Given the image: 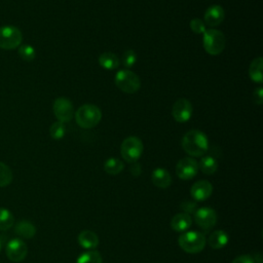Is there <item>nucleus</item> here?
Segmentation results:
<instances>
[{"label": "nucleus", "mask_w": 263, "mask_h": 263, "mask_svg": "<svg viewBox=\"0 0 263 263\" xmlns=\"http://www.w3.org/2000/svg\"><path fill=\"white\" fill-rule=\"evenodd\" d=\"M182 148L190 156H202L209 148V140L206 136L197 129L187 132L182 138Z\"/></svg>", "instance_id": "nucleus-1"}, {"label": "nucleus", "mask_w": 263, "mask_h": 263, "mask_svg": "<svg viewBox=\"0 0 263 263\" xmlns=\"http://www.w3.org/2000/svg\"><path fill=\"white\" fill-rule=\"evenodd\" d=\"M102 118L101 109L92 104H84L75 113V120L82 128L95 127Z\"/></svg>", "instance_id": "nucleus-2"}, {"label": "nucleus", "mask_w": 263, "mask_h": 263, "mask_svg": "<svg viewBox=\"0 0 263 263\" xmlns=\"http://www.w3.org/2000/svg\"><path fill=\"white\" fill-rule=\"evenodd\" d=\"M226 44L225 35L216 29L205 30L202 37V45L204 50L211 55L220 54Z\"/></svg>", "instance_id": "nucleus-3"}, {"label": "nucleus", "mask_w": 263, "mask_h": 263, "mask_svg": "<svg viewBox=\"0 0 263 263\" xmlns=\"http://www.w3.org/2000/svg\"><path fill=\"white\" fill-rule=\"evenodd\" d=\"M114 82L116 86L125 93H135L141 87L139 76L128 69L119 70L114 77Z\"/></svg>", "instance_id": "nucleus-4"}, {"label": "nucleus", "mask_w": 263, "mask_h": 263, "mask_svg": "<svg viewBox=\"0 0 263 263\" xmlns=\"http://www.w3.org/2000/svg\"><path fill=\"white\" fill-rule=\"evenodd\" d=\"M180 248L190 254L199 253L205 246V237L198 231H187L179 236Z\"/></svg>", "instance_id": "nucleus-5"}, {"label": "nucleus", "mask_w": 263, "mask_h": 263, "mask_svg": "<svg viewBox=\"0 0 263 263\" xmlns=\"http://www.w3.org/2000/svg\"><path fill=\"white\" fill-rule=\"evenodd\" d=\"M143 143L138 137H127L123 140L120 147V153L122 158L129 162H136L143 153Z\"/></svg>", "instance_id": "nucleus-6"}, {"label": "nucleus", "mask_w": 263, "mask_h": 263, "mask_svg": "<svg viewBox=\"0 0 263 263\" xmlns=\"http://www.w3.org/2000/svg\"><path fill=\"white\" fill-rule=\"evenodd\" d=\"M23 40V34L15 26H2L0 27V48L14 49L18 47Z\"/></svg>", "instance_id": "nucleus-7"}, {"label": "nucleus", "mask_w": 263, "mask_h": 263, "mask_svg": "<svg viewBox=\"0 0 263 263\" xmlns=\"http://www.w3.org/2000/svg\"><path fill=\"white\" fill-rule=\"evenodd\" d=\"M53 113L54 116L57 117L58 121H61L63 123L69 122L73 115H74V110H73V105L70 100L66 98H58L53 102Z\"/></svg>", "instance_id": "nucleus-8"}, {"label": "nucleus", "mask_w": 263, "mask_h": 263, "mask_svg": "<svg viewBox=\"0 0 263 263\" xmlns=\"http://www.w3.org/2000/svg\"><path fill=\"white\" fill-rule=\"evenodd\" d=\"M5 252H6V256L10 261L17 263L23 261L26 258L28 254V248L23 239L12 238L6 245Z\"/></svg>", "instance_id": "nucleus-9"}, {"label": "nucleus", "mask_w": 263, "mask_h": 263, "mask_svg": "<svg viewBox=\"0 0 263 263\" xmlns=\"http://www.w3.org/2000/svg\"><path fill=\"white\" fill-rule=\"evenodd\" d=\"M198 172V163L192 157H184L180 159L176 165L177 176L182 180H190L196 176Z\"/></svg>", "instance_id": "nucleus-10"}, {"label": "nucleus", "mask_w": 263, "mask_h": 263, "mask_svg": "<svg viewBox=\"0 0 263 263\" xmlns=\"http://www.w3.org/2000/svg\"><path fill=\"white\" fill-rule=\"evenodd\" d=\"M192 105L190 101L187 99H179L177 100L172 108V115L174 119L178 122H187L192 115Z\"/></svg>", "instance_id": "nucleus-11"}, {"label": "nucleus", "mask_w": 263, "mask_h": 263, "mask_svg": "<svg viewBox=\"0 0 263 263\" xmlns=\"http://www.w3.org/2000/svg\"><path fill=\"white\" fill-rule=\"evenodd\" d=\"M195 223L203 230H210L216 225L217 214L211 208H200L194 213Z\"/></svg>", "instance_id": "nucleus-12"}, {"label": "nucleus", "mask_w": 263, "mask_h": 263, "mask_svg": "<svg viewBox=\"0 0 263 263\" xmlns=\"http://www.w3.org/2000/svg\"><path fill=\"white\" fill-rule=\"evenodd\" d=\"M213 192V186L209 181L200 180L195 182L190 189L191 196L196 201H203L208 199Z\"/></svg>", "instance_id": "nucleus-13"}, {"label": "nucleus", "mask_w": 263, "mask_h": 263, "mask_svg": "<svg viewBox=\"0 0 263 263\" xmlns=\"http://www.w3.org/2000/svg\"><path fill=\"white\" fill-rule=\"evenodd\" d=\"M224 16V9L220 5H212L204 12L203 23L210 27H217L223 22Z\"/></svg>", "instance_id": "nucleus-14"}, {"label": "nucleus", "mask_w": 263, "mask_h": 263, "mask_svg": "<svg viewBox=\"0 0 263 263\" xmlns=\"http://www.w3.org/2000/svg\"><path fill=\"white\" fill-rule=\"evenodd\" d=\"M151 179H152V183L160 189H165V188L170 187V185L172 183V177H171L170 173L165 168H162V167L155 168L152 172Z\"/></svg>", "instance_id": "nucleus-15"}, {"label": "nucleus", "mask_w": 263, "mask_h": 263, "mask_svg": "<svg viewBox=\"0 0 263 263\" xmlns=\"http://www.w3.org/2000/svg\"><path fill=\"white\" fill-rule=\"evenodd\" d=\"M192 225V218L187 213H179L175 215L171 221V226L175 231L184 232Z\"/></svg>", "instance_id": "nucleus-16"}, {"label": "nucleus", "mask_w": 263, "mask_h": 263, "mask_svg": "<svg viewBox=\"0 0 263 263\" xmlns=\"http://www.w3.org/2000/svg\"><path fill=\"white\" fill-rule=\"evenodd\" d=\"M79 245L87 250H92L99 245L98 235L91 230H83L78 235Z\"/></svg>", "instance_id": "nucleus-17"}, {"label": "nucleus", "mask_w": 263, "mask_h": 263, "mask_svg": "<svg viewBox=\"0 0 263 263\" xmlns=\"http://www.w3.org/2000/svg\"><path fill=\"white\" fill-rule=\"evenodd\" d=\"M263 60L261 57L256 58L252 61L249 67V75L250 78L257 83H261L263 81Z\"/></svg>", "instance_id": "nucleus-18"}, {"label": "nucleus", "mask_w": 263, "mask_h": 263, "mask_svg": "<svg viewBox=\"0 0 263 263\" xmlns=\"http://www.w3.org/2000/svg\"><path fill=\"white\" fill-rule=\"evenodd\" d=\"M99 64L106 70H114V69H117L119 64H120V61L118 59V57L113 53V52H103L99 59Z\"/></svg>", "instance_id": "nucleus-19"}, {"label": "nucleus", "mask_w": 263, "mask_h": 263, "mask_svg": "<svg viewBox=\"0 0 263 263\" xmlns=\"http://www.w3.org/2000/svg\"><path fill=\"white\" fill-rule=\"evenodd\" d=\"M228 242V235L224 230H216L209 237V245L213 249H222Z\"/></svg>", "instance_id": "nucleus-20"}, {"label": "nucleus", "mask_w": 263, "mask_h": 263, "mask_svg": "<svg viewBox=\"0 0 263 263\" xmlns=\"http://www.w3.org/2000/svg\"><path fill=\"white\" fill-rule=\"evenodd\" d=\"M15 233L23 238H32L36 233L35 226L30 221H20L15 225Z\"/></svg>", "instance_id": "nucleus-21"}, {"label": "nucleus", "mask_w": 263, "mask_h": 263, "mask_svg": "<svg viewBox=\"0 0 263 263\" xmlns=\"http://www.w3.org/2000/svg\"><path fill=\"white\" fill-rule=\"evenodd\" d=\"M198 168H200L203 174L213 175L218 170V161L211 155L203 156L198 163Z\"/></svg>", "instance_id": "nucleus-22"}, {"label": "nucleus", "mask_w": 263, "mask_h": 263, "mask_svg": "<svg viewBox=\"0 0 263 263\" xmlns=\"http://www.w3.org/2000/svg\"><path fill=\"white\" fill-rule=\"evenodd\" d=\"M123 162L115 157L108 158L104 163V170L109 175H117L123 170Z\"/></svg>", "instance_id": "nucleus-23"}, {"label": "nucleus", "mask_w": 263, "mask_h": 263, "mask_svg": "<svg viewBox=\"0 0 263 263\" xmlns=\"http://www.w3.org/2000/svg\"><path fill=\"white\" fill-rule=\"evenodd\" d=\"M76 263H103L101 254L98 251H88L81 254Z\"/></svg>", "instance_id": "nucleus-24"}, {"label": "nucleus", "mask_w": 263, "mask_h": 263, "mask_svg": "<svg viewBox=\"0 0 263 263\" xmlns=\"http://www.w3.org/2000/svg\"><path fill=\"white\" fill-rule=\"evenodd\" d=\"M14 222V218L12 214L4 209L0 208V230H7L9 229Z\"/></svg>", "instance_id": "nucleus-25"}, {"label": "nucleus", "mask_w": 263, "mask_h": 263, "mask_svg": "<svg viewBox=\"0 0 263 263\" xmlns=\"http://www.w3.org/2000/svg\"><path fill=\"white\" fill-rule=\"evenodd\" d=\"M17 52H18V55L25 62H32L36 57L35 48L30 44H21L17 47Z\"/></svg>", "instance_id": "nucleus-26"}, {"label": "nucleus", "mask_w": 263, "mask_h": 263, "mask_svg": "<svg viewBox=\"0 0 263 263\" xmlns=\"http://www.w3.org/2000/svg\"><path fill=\"white\" fill-rule=\"evenodd\" d=\"M12 181V172L8 165L0 161V187L9 185Z\"/></svg>", "instance_id": "nucleus-27"}, {"label": "nucleus", "mask_w": 263, "mask_h": 263, "mask_svg": "<svg viewBox=\"0 0 263 263\" xmlns=\"http://www.w3.org/2000/svg\"><path fill=\"white\" fill-rule=\"evenodd\" d=\"M66 133V128L63 122L61 121H55L51 124L50 128H49V134L50 137L54 140H61L62 138H64Z\"/></svg>", "instance_id": "nucleus-28"}, {"label": "nucleus", "mask_w": 263, "mask_h": 263, "mask_svg": "<svg viewBox=\"0 0 263 263\" xmlns=\"http://www.w3.org/2000/svg\"><path fill=\"white\" fill-rule=\"evenodd\" d=\"M137 59H138V57H137L136 51L133 49H127L126 51L123 52V54L121 57V62H122L123 66L128 69V68H132L136 64Z\"/></svg>", "instance_id": "nucleus-29"}, {"label": "nucleus", "mask_w": 263, "mask_h": 263, "mask_svg": "<svg viewBox=\"0 0 263 263\" xmlns=\"http://www.w3.org/2000/svg\"><path fill=\"white\" fill-rule=\"evenodd\" d=\"M190 29L195 34H203L205 31V24L200 18H193L190 21Z\"/></svg>", "instance_id": "nucleus-30"}, {"label": "nucleus", "mask_w": 263, "mask_h": 263, "mask_svg": "<svg viewBox=\"0 0 263 263\" xmlns=\"http://www.w3.org/2000/svg\"><path fill=\"white\" fill-rule=\"evenodd\" d=\"M231 263H255L254 258L249 255H241L239 257H236Z\"/></svg>", "instance_id": "nucleus-31"}, {"label": "nucleus", "mask_w": 263, "mask_h": 263, "mask_svg": "<svg viewBox=\"0 0 263 263\" xmlns=\"http://www.w3.org/2000/svg\"><path fill=\"white\" fill-rule=\"evenodd\" d=\"M181 206H182V209L185 211V213L189 214V213H193V212H194V209H195L196 204H195V202L186 200V201H183V202L181 203Z\"/></svg>", "instance_id": "nucleus-32"}, {"label": "nucleus", "mask_w": 263, "mask_h": 263, "mask_svg": "<svg viewBox=\"0 0 263 263\" xmlns=\"http://www.w3.org/2000/svg\"><path fill=\"white\" fill-rule=\"evenodd\" d=\"M254 101L256 104L261 105L263 102V89L261 86H259L255 91H254Z\"/></svg>", "instance_id": "nucleus-33"}, {"label": "nucleus", "mask_w": 263, "mask_h": 263, "mask_svg": "<svg viewBox=\"0 0 263 263\" xmlns=\"http://www.w3.org/2000/svg\"><path fill=\"white\" fill-rule=\"evenodd\" d=\"M130 172H132V174L134 175V176H139V175H141V173H142V167H141V165L139 164V163H137V162H133V164H132V166H130Z\"/></svg>", "instance_id": "nucleus-34"}, {"label": "nucleus", "mask_w": 263, "mask_h": 263, "mask_svg": "<svg viewBox=\"0 0 263 263\" xmlns=\"http://www.w3.org/2000/svg\"><path fill=\"white\" fill-rule=\"evenodd\" d=\"M0 250H1V240H0Z\"/></svg>", "instance_id": "nucleus-35"}]
</instances>
